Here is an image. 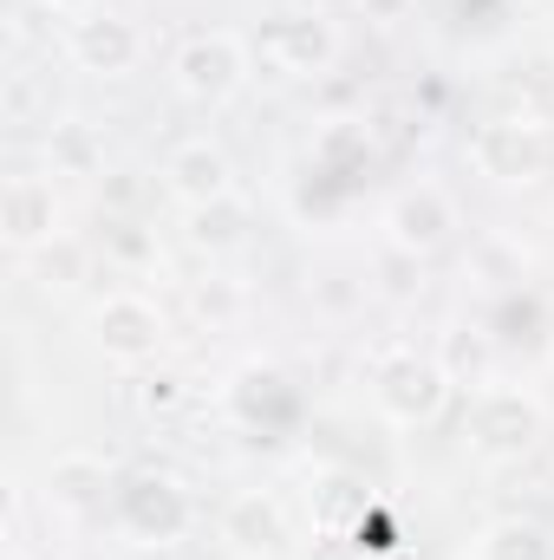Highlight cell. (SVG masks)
I'll return each instance as SVG.
<instances>
[{"label":"cell","mask_w":554,"mask_h":560,"mask_svg":"<svg viewBox=\"0 0 554 560\" xmlns=\"http://www.w3.org/2000/svg\"><path fill=\"white\" fill-rule=\"evenodd\" d=\"M7 235H13V242H39V235H53V189H39V183H13V189H7Z\"/></svg>","instance_id":"obj_1"},{"label":"cell","mask_w":554,"mask_h":560,"mask_svg":"<svg viewBox=\"0 0 554 560\" xmlns=\"http://www.w3.org/2000/svg\"><path fill=\"white\" fill-rule=\"evenodd\" d=\"M99 339H105L112 352L138 359V352H150V313H143V306H131V300L105 306V313H99Z\"/></svg>","instance_id":"obj_2"},{"label":"cell","mask_w":554,"mask_h":560,"mask_svg":"<svg viewBox=\"0 0 554 560\" xmlns=\"http://www.w3.org/2000/svg\"><path fill=\"white\" fill-rule=\"evenodd\" d=\"M229 66H235L229 46H189L183 52V85L189 92H229V79H235Z\"/></svg>","instance_id":"obj_3"},{"label":"cell","mask_w":554,"mask_h":560,"mask_svg":"<svg viewBox=\"0 0 554 560\" xmlns=\"http://www.w3.org/2000/svg\"><path fill=\"white\" fill-rule=\"evenodd\" d=\"M79 59H85V66H105V72H112V66H125V59H131V33H125L118 20H105V26L92 20V26L79 33Z\"/></svg>","instance_id":"obj_4"},{"label":"cell","mask_w":554,"mask_h":560,"mask_svg":"<svg viewBox=\"0 0 554 560\" xmlns=\"http://www.w3.org/2000/svg\"><path fill=\"white\" fill-rule=\"evenodd\" d=\"M170 176H176L183 196H216V189H222V156H216V150H183V156L170 163Z\"/></svg>","instance_id":"obj_5"}]
</instances>
